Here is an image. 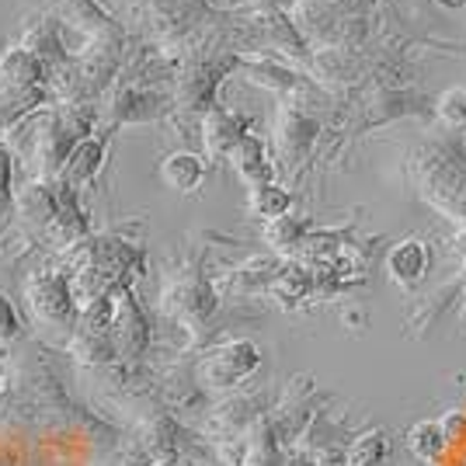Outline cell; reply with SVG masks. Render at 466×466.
<instances>
[{
  "instance_id": "obj_1",
  "label": "cell",
  "mask_w": 466,
  "mask_h": 466,
  "mask_svg": "<svg viewBox=\"0 0 466 466\" xmlns=\"http://www.w3.org/2000/svg\"><path fill=\"white\" fill-rule=\"evenodd\" d=\"M463 133L418 139L404 154V175L428 209L466 227V139Z\"/></svg>"
},
{
  "instance_id": "obj_2",
  "label": "cell",
  "mask_w": 466,
  "mask_h": 466,
  "mask_svg": "<svg viewBox=\"0 0 466 466\" xmlns=\"http://www.w3.org/2000/svg\"><path fill=\"white\" fill-rule=\"evenodd\" d=\"M317 101H282L279 116H275V150L286 171L303 167L313 157L317 143L324 137V118L317 108Z\"/></svg>"
},
{
  "instance_id": "obj_3",
  "label": "cell",
  "mask_w": 466,
  "mask_h": 466,
  "mask_svg": "<svg viewBox=\"0 0 466 466\" xmlns=\"http://www.w3.org/2000/svg\"><path fill=\"white\" fill-rule=\"evenodd\" d=\"M261 359L265 355L251 338H233V341H223V345L206 351L195 366V376L209 390H233L248 383L254 372L261 370Z\"/></svg>"
},
{
  "instance_id": "obj_4",
  "label": "cell",
  "mask_w": 466,
  "mask_h": 466,
  "mask_svg": "<svg viewBox=\"0 0 466 466\" xmlns=\"http://www.w3.org/2000/svg\"><path fill=\"white\" fill-rule=\"evenodd\" d=\"M25 299L32 317L46 328H77V303L70 292L66 268H35L25 282Z\"/></svg>"
},
{
  "instance_id": "obj_5",
  "label": "cell",
  "mask_w": 466,
  "mask_h": 466,
  "mask_svg": "<svg viewBox=\"0 0 466 466\" xmlns=\"http://www.w3.org/2000/svg\"><path fill=\"white\" fill-rule=\"evenodd\" d=\"M240 74L279 95L282 101H324V91L313 84V77H307L303 70H296L292 63L279 56H265V53H240Z\"/></svg>"
},
{
  "instance_id": "obj_6",
  "label": "cell",
  "mask_w": 466,
  "mask_h": 466,
  "mask_svg": "<svg viewBox=\"0 0 466 466\" xmlns=\"http://www.w3.org/2000/svg\"><path fill=\"white\" fill-rule=\"evenodd\" d=\"M160 299H164V313L188 328L206 324L219 307V296H216L213 282L202 275V268H181L177 275H171Z\"/></svg>"
},
{
  "instance_id": "obj_7",
  "label": "cell",
  "mask_w": 466,
  "mask_h": 466,
  "mask_svg": "<svg viewBox=\"0 0 466 466\" xmlns=\"http://www.w3.org/2000/svg\"><path fill=\"white\" fill-rule=\"evenodd\" d=\"M108 338L116 345L118 359H139L150 349V320L139 310L133 286H116L112 289V324H108Z\"/></svg>"
},
{
  "instance_id": "obj_8",
  "label": "cell",
  "mask_w": 466,
  "mask_h": 466,
  "mask_svg": "<svg viewBox=\"0 0 466 466\" xmlns=\"http://www.w3.org/2000/svg\"><path fill=\"white\" fill-rule=\"evenodd\" d=\"M383 265H387L390 282L400 286L404 292H410L425 282L428 268H431V248L421 237H404V240H397L387 251Z\"/></svg>"
},
{
  "instance_id": "obj_9",
  "label": "cell",
  "mask_w": 466,
  "mask_h": 466,
  "mask_svg": "<svg viewBox=\"0 0 466 466\" xmlns=\"http://www.w3.org/2000/svg\"><path fill=\"white\" fill-rule=\"evenodd\" d=\"M105 154H108V129H101V133H91V137H84L70 150V157L63 160V167H59L56 181L59 185H66V188H87L91 181L97 177L101 171V164H105Z\"/></svg>"
},
{
  "instance_id": "obj_10",
  "label": "cell",
  "mask_w": 466,
  "mask_h": 466,
  "mask_svg": "<svg viewBox=\"0 0 466 466\" xmlns=\"http://www.w3.org/2000/svg\"><path fill=\"white\" fill-rule=\"evenodd\" d=\"M251 133V122L237 112H227V108H213L209 116H202L198 122V137H202V147L213 160H227L233 154V147Z\"/></svg>"
},
{
  "instance_id": "obj_11",
  "label": "cell",
  "mask_w": 466,
  "mask_h": 466,
  "mask_svg": "<svg viewBox=\"0 0 466 466\" xmlns=\"http://www.w3.org/2000/svg\"><path fill=\"white\" fill-rule=\"evenodd\" d=\"M21 46L25 49H32L35 56H42L49 63V70H53V80L56 74L66 70V46H63V21L56 15H39V18H32V25L25 28V35H21Z\"/></svg>"
},
{
  "instance_id": "obj_12",
  "label": "cell",
  "mask_w": 466,
  "mask_h": 466,
  "mask_svg": "<svg viewBox=\"0 0 466 466\" xmlns=\"http://www.w3.org/2000/svg\"><path fill=\"white\" fill-rule=\"evenodd\" d=\"M227 160H230L233 175L240 177L248 188L272 185L275 181V164L272 157H268V147L261 143V137H254V133H248V137L240 139Z\"/></svg>"
},
{
  "instance_id": "obj_13",
  "label": "cell",
  "mask_w": 466,
  "mask_h": 466,
  "mask_svg": "<svg viewBox=\"0 0 466 466\" xmlns=\"http://www.w3.org/2000/svg\"><path fill=\"white\" fill-rule=\"evenodd\" d=\"M56 4L59 18H66L74 28H80L91 39H116V35H122V28L108 18V11L97 0H56Z\"/></svg>"
},
{
  "instance_id": "obj_14",
  "label": "cell",
  "mask_w": 466,
  "mask_h": 466,
  "mask_svg": "<svg viewBox=\"0 0 466 466\" xmlns=\"http://www.w3.org/2000/svg\"><path fill=\"white\" fill-rule=\"evenodd\" d=\"M310 230L313 227L307 216L286 213V216H279V219H268L261 237H265V244L272 248V254L286 258V261H296L299 251H303V244H307V237H310Z\"/></svg>"
},
{
  "instance_id": "obj_15",
  "label": "cell",
  "mask_w": 466,
  "mask_h": 466,
  "mask_svg": "<svg viewBox=\"0 0 466 466\" xmlns=\"http://www.w3.org/2000/svg\"><path fill=\"white\" fill-rule=\"evenodd\" d=\"M160 181L177 195H195L206 181V160L188 150H175L160 160Z\"/></svg>"
},
{
  "instance_id": "obj_16",
  "label": "cell",
  "mask_w": 466,
  "mask_h": 466,
  "mask_svg": "<svg viewBox=\"0 0 466 466\" xmlns=\"http://www.w3.org/2000/svg\"><path fill=\"white\" fill-rule=\"evenodd\" d=\"M268 296H272L279 307L292 310V307H299L303 299L317 296V275H313V268H307L303 261H286V268H282L279 279L272 282Z\"/></svg>"
},
{
  "instance_id": "obj_17",
  "label": "cell",
  "mask_w": 466,
  "mask_h": 466,
  "mask_svg": "<svg viewBox=\"0 0 466 466\" xmlns=\"http://www.w3.org/2000/svg\"><path fill=\"white\" fill-rule=\"evenodd\" d=\"M286 268V258L268 254V258H251L244 268H237L230 279V286L237 292H268L279 272Z\"/></svg>"
},
{
  "instance_id": "obj_18",
  "label": "cell",
  "mask_w": 466,
  "mask_h": 466,
  "mask_svg": "<svg viewBox=\"0 0 466 466\" xmlns=\"http://www.w3.org/2000/svg\"><path fill=\"white\" fill-rule=\"evenodd\" d=\"M390 456V439L383 428H366L345 446V466H383Z\"/></svg>"
},
{
  "instance_id": "obj_19",
  "label": "cell",
  "mask_w": 466,
  "mask_h": 466,
  "mask_svg": "<svg viewBox=\"0 0 466 466\" xmlns=\"http://www.w3.org/2000/svg\"><path fill=\"white\" fill-rule=\"evenodd\" d=\"M408 449L418 456V460H425V463H439L442 456H446V431H442V425L439 421H431V418H425V421H418V425H410L408 431Z\"/></svg>"
},
{
  "instance_id": "obj_20",
  "label": "cell",
  "mask_w": 466,
  "mask_h": 466,
  "mask_svg": "<svg viewBox=\"0 0 466 466\" xmlns=\"http://www.w3.org/2000/svg\"><path fill=\"white\" fill-rule=\"evenodd\" d=\"M248 209L251 216L258 219H279V216H286L292 209V192L289 188H282V185H258V188H248Z\"/></svg>"
},
{
  "instance_id": "obj_21",
  "label": "cell",
  "mask_w": 466,
  "mask_h": 466,
  "mask_svg": "<svg viewBox=\"0 0 466 466\" xmlns=\"http://www.w3.org/2000/svg\"><path fill=\"white\" fill-rule=\"evenodd\" d=\"M435 118L439 126H446L449 133H463L466 137V87H446L435 97Z\"/></svg>"
},
{
  "instance_id": "obj_22",
  "label": "cell",
  "mask_w": 466,
  "mask_h": 466,
  "mask_svg": "<svg viewBox=\"0 0 466 466\" xmlns=\"http://www.w3.org/2000/svg\"><path fill=\"white\" fill-rule=\"evenodd\" d=\"M21 338V317L15 310V303L0 292V345H11Z\"/></svg>"
},
{
  "instance_id": "obj_23",
  "label": "cell",
  "mask_w": 466,
  "mask_h": 466,
  "mask_svg": "<svg viewBox=\"0 0 466 466\" xmlns=\"http://www.w3.org/2000/svg\"><path fill=\"white\" fill-rule=\"evenodd\" d=\"M442 431H446L449 449H463L466 446V410H449L442 414Z\"/></svg>"
},
{
  "instance_id": "obj_24",
  "label": "cell",
  "mask_w": 466,
  "mask_h": 466,
  "mask_svg": "<svg viewBox=\"0 0 466 466\" xmlns=\"http://www.w3.org/2000/svg\"><path fill=\"white\" fill-rule=\"evenodd\" d=\"M11 175H15L11 154L0 147V219L11 213V206H15V195H11Z\"/></svg>"
},
{
  "instance_id": "obj_25",
  "label": "cell",
  "mask_w": 466,
  "mask_h": 466,
  "mask_svg": "<svg viewBox=\"0 0 466 466\" xmlns=\"http://www.w3.org/2000/svg\"><path fill=\"white\" fill-rule=\"evenodd\" d=\"M452 254H456V261H460V275H463L466 282V227L452 233Z\"/></svg>"
},
{
  "instance_id": "obj_26",
  "label": "cell",
  "mask_w": 466,
  "mask_h": 466,
  "mask_svg": "<svg viewBox=\"0 0 466 466\" xmlns=\"http://www.w3.org/2000/svg\"><path fill=\"white\" fill-rule=\"evenodd\" d=\"M147 466H185V463H181L177 456H154V460H150Z\"/></svg>"
},
{
  "instance_id": "obj_27",
  "label": "cell",
  "mask_w": 466,
  "mask_h": 466,
  "mask_svg": "<svg viewBox=\"0 0 466 466\" xmlns=\"http://www.w3.org/2000/svg\"><path fill=\"white\" fill-rule=\"evenodd\" d=\"M435 4H442V7H449V11H460V7H466V0H435Z\"/></svg>"
},
{
  "instance_id": "obj_28",
  "label": "cell",
  "mask_w": 466,
  "mask_h": 466,
  "mask_svg": "<svg viewBox=\"0 0 466 466\" xmlns=\"http://www.w3.org/2000/svg\"><path fill=\"white\" fill-rule=\"evenodd\" d=\"M362 7H366V11H372V15H376V11H383V0H362Z\"/></svg>"
},
{
  "instance_id": "obj_29",
  "label": "cell",
  "mask_w": 466,
  "mask_h": 466,
  "mask_svg": "<svg viewBox=\"0 0 466 466\" xmlns=\"http://www.w3.org/2000/svg\"><path fill=\"white\" fill-rule=\"evenodd\" d=\"M4 390H7V376H4V370H0V397H4Z\"/></svg>"
}]
</instances>
